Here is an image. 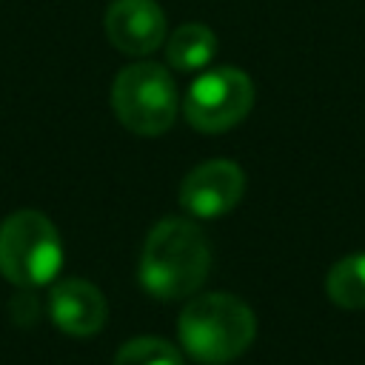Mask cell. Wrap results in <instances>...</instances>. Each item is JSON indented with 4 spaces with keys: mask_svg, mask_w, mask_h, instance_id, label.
<instances>
[{
    "mask_svg": "<svg viewBox=\"0 0 365 365\" xmlns=\"http://www.w3.org/2000/svg\"><path fill=\"white\" fill-rule=\"evenodd\" d=\"M211 248L197 222L168 217L151 228L143 242L137 277L157 299L191 297L208 277Z\"/></svg>",
    "mask_w": 365,
    "mask_h": 365,
    "instance_id": "1",
    "label": "cell"
},
{
    "mask_svg": "<svg viewBox=\"0 0 365 365\" xmlns=\"http://www.w3.org/2000/svg\"><path fill=\"white\" fill-rule=\"evenodd\" d=\"M177 334L197 362L222 365L248 351L257 334L254 311L234 294H200L177 317Z\"/></svg>",
    "mask_w": 365,
    "mask_h": 365,
    "instance_id": "2",
    "label": "cell"
},
{
    "mask_svg": "<svg viewBox=\"0 0 365 365\" xmlns=\"http://www.w3.org/2000/svg\"><path fill=\"white\" fill-rule=\"evenodd\" d=\"M63 265V242L54 222L31 208L0 222V274L17 288L48 285Z\"/></svg>",
    "mask_w": 365,
    "mask_h": 365,
    "instance_id": "3",
    "label": "cell"
},
{
    "mask_svg": "<svg viewBox=\"0 0 365 365\" xmlns=\"http://www.w3.org/2000/svg\"><path fill=\"white\" fill-rule=\"evenodd\" d=\"M111 108L117 120L143 137L168 131L180 111V91L174 77L160 63H131L111 86Z\"/></svg>",
    "mask_w": 365,
    "mask_h": 365,
    "instance_id": "4",
    "label": "cell"
},
{
    "mask_svg": "<svg viewBox=\"0 0 365 365\" xmlns=\"http://www.w3.org/2000/svg\"><path fill=\"white\" fill-rule=\"evenodd\" d=\"M254 106V83L245 71L234 66L211 68L200 74L185 97H182V114L191 123V128L205 134H222L242 123Z\"/></svg>",
    "mask_w": 365,
    "mask_h": 365,
    "instance_id": "5",
    "label": "cell"
},
{
    "mask_svg": "<svg viewBox=\"0 0 365 365\" xmlns=\"http://www.w3.org/2000/svg\"><path fill=\"white\" fill-rule=\"evenodd\" d=\"M245 191V174L234 160H208L191 168L180 185V205L191 217L217 220L228 214Z\"/></svg>",
    "mask_w": 365,
    "mask_h": 365,
    "instance_id": "6",
    "label": "cell"
},
{
    "mask_svg": "<svg viewBox=\"0 0 365 365\" xmlns=\"http://www.w3.org/2000/svg\"><path fill=\"white\" fill-rule=\"evenodd\" d=\"M106 34L123 54H151L165 40V14L154 0H114L106 11Z\"/></svg>",
    "mask_w": 365,
    "mask_h": 365,
    "instance_id": "7",
    "label": "cell"
},
{
    "mask_svg": "<svg viewBox=\"0 0 365 365\" xmlns=\"http://www.w3.org/2000/svg\"><path fill=\"white\" fill-rule=\"evenodd\" d=\"M48 314L68 336H94L108 317L106 297L86 279H63L48 294Z\"/></svg>",
    "mask_w": 365,
    "mask_h": 365,
    "instance_id": "8",
    "label": "cell"
},
{
    "mask_svg": "<svg viewBox=\"0 0 365 365\" xmlns=\"http://www.w3.org/2000/svg\"><path fill=\"white\" fill-rule=\"evenodd\" d=\"M214 54H217V37L208 26H200V23L180 26L165 43V57L180 71L205 68L214 60Z\"/></svg>",
    "mask_w": 365,
    "mask_h": 365,
    "instance_id": "9",
    "label": "cell"
},
{
    "mask_svg": "<svg viewBox=\"0 0 365 365\" xmlns=\"http://www.w3.org/2000/svg\"><path fill=\"white\" fill-rule=\"evenodd\" d=\"M325 291L334 305L345 311L365 308V251L336 259L325 277Z\"/></svg>",
    "mask_w": 365,
    "mask_h": 365,
    "instance_id": "10",
    "label": "cell"
},
{
    "mask_svg": "<svg viewBox=\"0 0 365 365\" xmlns=\"http://www.w3.org/2000/svg\"><path fill=\"white\" fill-rule=\"evenodd\" d=\"M114 365H182V354L165 339L137 336L117 351Z\"/></svg>",
    "mask_w": 365,
    "mask_h": 365,
    "instance_id": "11",
    "label": "cell"
}]
</instances>
